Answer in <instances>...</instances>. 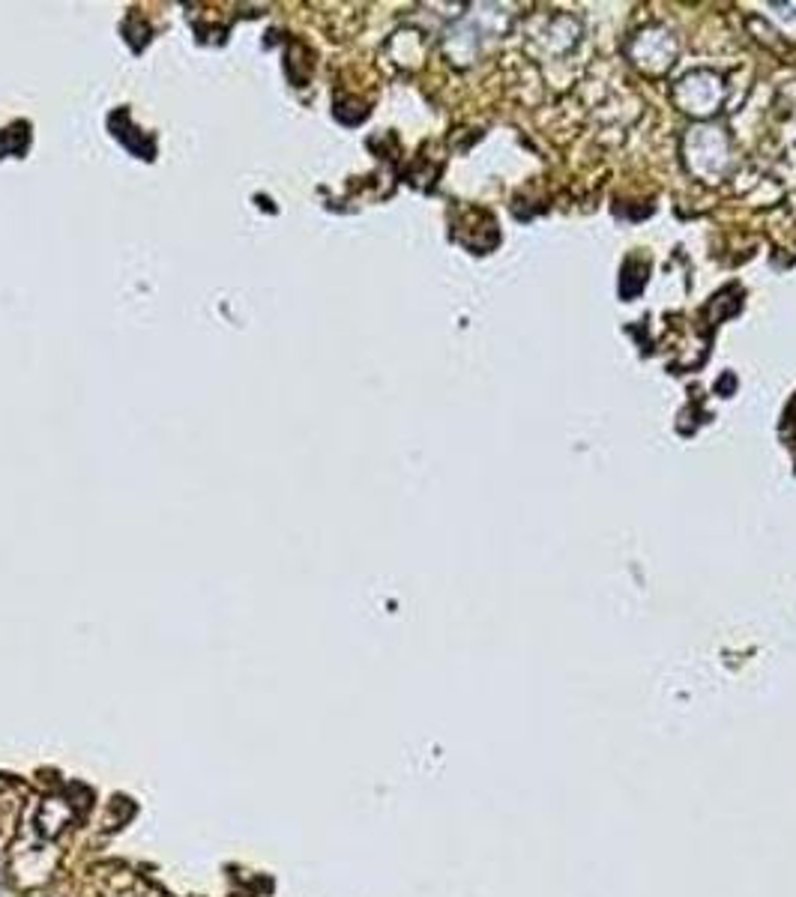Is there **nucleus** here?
I'll return each instance as SVG.
<instances>
[{"label": "nucleus", "instance_id": "obj_1", "mask_svg": "<svg viewBox=\"0 0 796 897\" xmlns=\"http://www.w3.org/2000/svg\"><path fill=\"white\" fill-rule=\"evenodd\" d=\"M73 801L61 799V796H49V799H42V805H39L37 829L46 837H58L61 832H66V825L73 823Z\"/></svg>", "mask_w": 796, "mask_h": 897}]
</instances>
